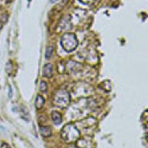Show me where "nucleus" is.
I'll return each mask as SVG.
<instances>
[{"instance_id":"obj_1","label":"nucleus","mask_w":148,"mask_h":148,"mask_svg":"<svg viewBox=\"0 0 148 148\" xmlns=\"http://www.w3.org/2000/svg\"><path fill=\"white\" fill-rule=\"evenodd\" d=\"M80 136L79 130L73 123L66 124L61 131V136L66 143H72L77 140Z\"/></svg>"},{"instance_id":"obj_2","label":"nucleus","mask_w":148,"mask_h":148,"mask_svg":"<svg viewBox=\"0 0 148 148\" xmlns=\"http://www.w3.org/2000/svg\"><path fill=\"white\" fill-rule=\"evenodd\" d=\"M60 44L65 51L69 53L76 49L78 46V40L74 34L66 32L62 36Z\"/></svg>"},{"instance_id":"obj_3","label":"nucleus","mask_w":148,"mask_h":148,"mask_svg":"<svg viewBox=\"0 0 148 148\" xmlns=\"http://www.w3.org/2000/svg\"><path fill=\"white\" fill-rule=\"evenodd\" d=\"M71 97L69 93L65 90L61 89L57 90L53 95L52 103L54 105L61 108L67 107L69 103Z\"/></svg>"},{"instance_id":"obj_4","label":"nucleus","mask_w":148,"mask_h":148,"mask_svg":"<svg viewBox=\"0 0 148 148\" xmlns=\"http://www.w3.org/2000/svg\"><path fill=\"white\" fill-rule=\"evenodd\" d=\"M43 75L47 78H50L53 75V66L51 64H45L43 68Z\"/></svg>"},{"instance_id":"obj_5","label":"nucleus","mask_w":148,"mask_h":148,"mask_svg":"<svg viewBox=\"0 0 148 148\" xmlns=\"http://www.w3.org/2000/svg\"><path fill=\"white\" fill-rule=\"evenodd\" d=\"M51 119L55 124H60L62 122L61 114L57 111H53L51 114Z\"/></svg>"},{"instance_id":"obj_6","label":"nucleus","mask_w":148,"mask_h":148,"mask_svg":"<svg viewBox=\"0 0 148 148\" xmlns=\"http://www.w3.org/2000/svg\"><path fill=\"white\" fill-rule=\"evenodd\" d=\"M40 133L43 137H49L51 134V128L49 126H42L39 128Z\"/></svg>"},{"instance_id":"obj_7","label":"nucleus","mask_w":148,"mask_h":148,"mask_svg":"<svg viewBox=\"0 0 148 148\" xmlns=\"http://www.w3.org/2000/svg\"><path fill=\"white\" fill-rule=\"evenodd\" d=\"M45 103V99L40 95H38L35 101V106L37 109H41Z\"/></svg>"},{"instance_id":"obj_8","label":"nucleus","mask_w":148,"mask_h":148,"mask_svg":"<svg viewBox=\"0 0 148 148\" xmlns=\"http://www.w3.org/2000/svg\"><path fill=\"white\" fill-rule=\"evenodd\" d=\"M20 115L22 119L25 121H29L31 119L29 113L27 109L24 106H22L20 109Z\"/></svg>"},{"instance_id":"obj_9","label":"nucleus","mask_w":148,"mask_h":148,"mask_svg":"<svg viewBox=\"0 0 148 148\" xmlns=\"http://www.w3.org/2000/svg\"><path fill=\"white\" fill-rule=\"evenodd\" d=\"M53 46H48L46 49L45 52V57L47 59H49L53 54Z\"/></svg>"},{"instance_id":"obj_10","label":"nucleus","mask_w":148,"mask_h":148,"mask_svg":"<svg viewBox=\"0 0 148 148\" xmlns=\"http://www.w3.org/2000/svg\"><path fill=\"white\" fill-rule=\"evenodd\" d=\"M47 90V84L44 81H41L39 84V90L41 92H46Z\"/></svg>"},{"instance_id":"obj_11","label":"nucleus","mask_w":148,"mask_h":148,"mask_svg":"<svg viewBox=\"0 0 148 148\" xmlns=\"http://www.w3.org/2000/svg\"><path fill=\"white\" fill-rule=\"evenodd\" d=\"M1 148H10V147L6 143H3V144H2V145L1 146Z\"/></svg>"},{"instance_id":"obj_12","label":"nucleus","mask_w":148,"mask_h":148,"mask_svg":"<svg viewBox=\"0 0 148 148\" xmlns=\"http://www.w3.org/2000/svg\"><path fill=\"white\" fill-rule=\"evenodd\" d=\"M57 1H58V0H50V2L51 3H54V2H56Z\"/></svg>"},{"instance_id":"obj_13","label":"nucleus","mask_w":148,"mask_h":148,"mask_svg":"<svg viewBox=\"0 0 148 148\" xmlns=\"http://www.w3.org/2000/svg\"><path fill=\"white\" fill-rule=\"evenodd\" d=\"M2 21H0V29L2 28Z\"/></svg>"},{"instance_id":"obj_14","label":"nucleus","mask_w":148,"mask_h":148,"mask_svg":"<svg viewBox=\"0 0 148 148\" xmlns=\"http://www.w3.org/2000/svg\"><path fill=\"white\" fill-rule=\"evenodd\" d=\"M13 1H14V0H6V2L7 3H10V2H12Z\"/></svg>"},{"instance_id":"obj_15","label":"nucleus","mask_w":148,"mask_h":148,"mask_svg":"<svg viewBox=\"0 0 148 148\" xmlns=\"http://www.w3.org/2000/svg\"><path fill=\"white\" fill-rule=\"evenodd\" d=\"M28 1H31V0H28Z\"/></svg>"}]
</instances>
